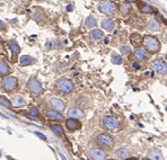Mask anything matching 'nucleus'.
<instances>
[{
  "label": "nucleus",
  "mask_w": 167,
  "mask_h": 160,
  "mask_svg": "<svg viewBox=\"0 0 167 160\" xmlns=\"http://www.w3.org/2000/svg\"><path fill=\"white\" fill-rule=\"evenodd\" d=\"M142 43L144 45V48L150 53H157L160 50V42L155 36H151V35L144 36Z\"/></svg>",
  "instance_id": "1"
},
{
  "label": "nucleus",
  "mask_w": 167,
  "mask_h": 160,
  "mask_svg": "<svg viewBox=\"0 0 167 160\" xmlns=\"http://www.w3.org/2000/svg\"><path fill=\"white\" fill-rule=\"evenodd\" d=\"M103 125L104 128L110 132H116L119 131L121 126L119 119H116L115 116H106L103 120Z\"/></svg>",
  "instance_id": "2"
},
{
  "label": "nucleus",
  "mask_w": 167,
  "mask_h": 160,
  "mask_svg": "<svg viewBox=\"0 0 167 160\" xmlns=\"http://www.w3.org/2000/svg\"><path fill=\"white\" fill-rule=\"evenodd\" d=\"M96 143L102 148L110 149L114 145V138L107 133H102L96 138Z\"/></svg>",
  "instance_id": "3"
},
{
  "label": "nucleus",
  "mask_w": 167,
  "mask_h": 160,
  "mask_svg": "<svg viewBox=\"0 0 167 160\" xmlns=\"http://www.w3.org/2000/svg\"><path fill=\"white\" fill-rule=\"evenodd\" d=\"M58 89L63 95H68L73 90V84H72L71 80L63 78V79H61L58 82Z\"/></svg>",
  "instance_id": "4"
},
{
  "label": "nucleus",
  "mask_w": 167,
  "mask_h": 160,
  "mask_svg": "<svg viewBox=\"0 0 167 160\" xmlns=\"http://www.w3.org/2000/svg\"><path fill=\"white\" fill-rule=\"evenodd\" d=\"M98 9H99L101 13H103L105 15H113V14L115 13L116 7H115V4H114V2L106 0V1H103V2L99 4Z\"/></svg>",
  "instance_id": "5"
},
{
  "label": "nucleus",
  "mask_w": 167,
  "mask_h": 160,
  "mask_svg": "<svg viewBox=\"0 0 167 160\" xmlns=\"http://www.w3.org/2000/svg\"><path fill=\"white\" fill-rule=\"evenodd\" d=\"M152 69L158 74H167V63L163 59H156L152 63Z\"/></svg>",
  "instance_id": "6"
},
{
  "label": "nucleus",
  "mask_w": 167,
  "mask_h": 160,
  "mask_svg": "<svg viewBox=\"0 0 167 160\" xmlns=\"http://www.w3.org/2000/svg\"><path fill=\"white\" fill-rule=\"evenodd\" d=\"M2 87L6 91H11L17 87V79L14 77H6L2 80Z\"/></svg>",
  "instance_id": "7"
},
{
  "label": "nucleus",
  "mask_w": 167,
  "mask_h": 160,
  "mask_svg": "<svg viewBox=\"0 0 167 160\" xmlns=\"http://www.w3.org/2000/svg\"><path fill=\"white\" fill-rule=\"evenodd\" d=\"M89 156H90L92 159L95 160H103L106 159V157H107L106 152L102 150V149H92L89 151Z\"/></svg>",
  "instance_id": "8"
},
{
  "label": "nucleus",
  "mask_w": 167,
  "mask_h": 160,
  "mask_svg": "<svg viewBox=\"0 0 167 160\" xmlns=\"http://www.w3.org/2000/svg\"><path fill=\"white\" fill-rule=\"evenodd\" d=\"M28 89L33 94H40L42 91V85L37 79H31L28 82Z\"/></svg>",
  "instance_id": "9"
},
{
  "label": "nucleus",
  "mask_w": 167,
  "mask_h": 160,
  "mask_svg": "<svg viewBox=\"0 0 167 160\" xmlns=\"http://www.w3.org/2000/svg\"><path fill=\"white\" fill-rule=\"evenodd\" d=\"M50 105L52 106L53 109H56L58 112H62L64 109L63 100H61L60 98H51L50 99Z\"/></svg>",
  "instance_id": "10"
},
{
  "label": "nucleus",
  "mask_w": 167,
  "mask_h": 160,
  "mask_svg": "<svg viewBox=\"0 0 167 160\" xmlns=\"http://www.w3.org/2000/svg\"><path fill=\"white\" fill-rule=\"evenodd\" d=\"M68 115L69 117H72V119H82L85 116V113L78 107H71L68 111Z\"/></svg>",
  "instance_id": "11"
},
{
  "label": "nucleus",
  "mask_w": 167,
  "mask_h": 160,
  "mask_svg": "<svg viewBox=\"0 0 167 160\" xmlns=\"http://www.w3.org/2000/svg\"><path fill=\"white\" fill-rule=\"evenodd\" d=\"M66 126L68 130H70V131H75V130H77V128H80V123L77 121V119H68V120L66 121Z\"/></svg>",
  "instance_id": "12"
},
{
  "label": "nucleus",
  "mask_w": 167,
  "mask_h": 160,
  "mask_svg": "<svg viewBox=\"0 0 167 160\" xmlns=\"http://www.w3.org/2000/svg\"><path fill=\"white\" fill-rule=\"evenodd\" d=\"M135 55L138 61H144V60H147V58H148V53H147V50L137 48L135 52Z\"/></svg>",
  "instance_id": "13"
},
{
  "label": "nucleus",
  "mask_w": 167,
  "mask_h": 160,
  "mask_svg": "<svg viewBox=\"0 0 167 160\" xmlns=\"http://www.w3.org/2000/svg\"><path fill=\"white\" fill-rule=\"evenodd\" d=\"M130 41H131V43H132L135 46H139V45H141V43L143 42V39L140 34L133 33V34H131V36H130Z\"/></svg>",
  "instance_id": "14"
},
{
  "label": "nucleus",
  "mask_w": 167,
  "mask_h": 160,
  "mask_svg": "<svg viewBox=\"0 0 167 160\" xmlns=\"http://www.w3.org/2000/svg\"><path fill=\"white\" fill-rule=\"evenodd\" d=\"M47 116H48L50 120H53V121H61L63 117H62V115H61V113L56 111V109H53V111H49L48 114H47Z\"/></svg>",
  "instance_id": "15"
},
{
  "label": "nucleus",
  "mask_w": 167,
  "mask_h": 160,
  "mask_svg": "<svg viewBox=\"0 0 167 160\" xmlns=\"http://www.w3.org/2000/svg\"><path fill=\"white\" fill-rule=\"evenodd\" d=\"M148 158L152 160H161L163 159V154H161V152L159 151L158 149H152L148 153Z\"/></svg>",
  "instance_id": "16"
},
{
  "label": "nucleus",
  "mask_w": 167,
  "mask_h": 160,
  "mask_svg": "<svg viewBox=\"0 0 167 160\" xmlns=\"http://www.w3.org/2000/svg\"><path fill=\"white\" fill-rule=\"evenodd\" d=\"M116 156L119 157L120 159H128V158H130L131 152H130V150L127 149V148H121V149L118 150V152H116Z\"/></svg>",
  "instance_id": "17"
},
{
  "label": "nucleus",
  "mask_w": 167,
  "mask_h": 160,
  "mask_svg": "<svg viewBox=\"0 0 167 160\" xmlns=\"http://www.w3.org/2000/svg\"><path fill=\"white\" fill-rule=\"evenodd\" d=\"M102 27H103L105 31L112 32L114 29V22L112 19H104L103 22H102Z\"/></svg>",
  "instance_id": "18"
},
{
  "label": "nucleus",
  "mask_w": 167,
  "mask_h": 160,
  "mask_svg": "<svg viewBox=\"0 0 167 160\" xmlns=\"http://www.w3.org/2000/svg\"><path fill=\"white\" fill-rule=\"evenodd\" d=\"M139 9H140V11L143 13V14H152V13H155V9L152 8L151 6H149V5H147V4L139 5Z\"/></svg>",
  "instance_id": "19"
},
{
  "label": "nucleus",
  "mask_w": 167,
  "mask_h": 160,
  "mask_svg": "<svg viewBox=\"0 0 167 160\" xmlns=\"http://www.w3.org/2000/svg\"><path fill=\"white\" fill-rule=\"evenodd\" d=\"M90 36L95 41H102L104 39V33L99 29H93L90 32Z\"/></svg>",
  "instance_id": "20"
},
{
  "label": "nucleus",
  "mask_w": 167,
  "mask_h": 160,
  "mask_svg": "<svg viewBox=\"0 0 167 160\" xmlns=\"http://www.w3.org/2000/svg\"><path fill=\"white\" fill-rule=\"evenodd\" d=\"M35 62V59L30 55H23L20 58V63L22 65H30Z\"/></svg>",
  "instance_id": "21"
},
{
  "label": "nucleus",
  "mask_w": 167,
  "mask_h": 160,
  "mask_svg": "<svg viewBox=\"0 0 167 160\" xmlns=\"http://www.w3.org/2000/svg\"><path fill=\"white\" fill-rule=\"evenodd\" d=\"M11 103H13V106H15V107H23V106L25 105V100L22 98V97L15 96L14 98H13Z\"/></svg>",
  "instance_id": "22"
},
{
  "label": "nucleus",
  "mask_w": 167,
  "mask_h": 160,
  "mask_svg": "<svg viewBox=\"0 0 167 160\" xmlns=\"http://www.w3.org/2000/svg\"><path fill=\"white\" fill-rule=\"evenodd\" d=\"M9 46H10V48H11V51H13V53H14V54H17V53L19 52V50H20L19 45H18V43H17L15 40L9 41Z\"/></svg>",
  "instance_id": "23"
},
{
  "label": "nucleus",
  "mask_w": 167,
  "mask_h": 160,
  "mask_svg": "<svg viewBox=\"0 0 167 160\" xmlns=\"http://www.w3.org/2000/svg\"><path fill=\"white\" fill-rule=\"evenodd\" d=\"M9 72V67L6 62H0V76H5Z\"/></svg>",
  "instance_id": "24"
},
{
  "label": "nucleus",
  "mask_w": 167,
  "mask_h": 160,
  "mask_svg": "<svg viewBox=\"0 0 167 160\" xmlns=\"http://www.w3.org/2000/svg\"><path fill=\"white\" fill-rule=\"evenodd\" d=\"M96 24H97V23H96V19L93 16H88L87 18H86V26H87V27H89V28L95 27Z\"/></svg>",
  "instance_id": "25"
},
{
  "label": "nucleus",
  "mask_w": 167,
  "mask_h": 160,
  "mask_svg": "<svg viewBox=\"0 0 167 160\" xmlns=\"http://www.w3.org/2000/svg\"><path fill=\"white\" fill-rule=\"evenodd\" d=\"M149 29L150 31H152V32H157V31H159V24H158V22H156V20H150L149 22Z\"/></svg>",
  "instance_id": "26"
},
{
  "label": "nucleus",
  "mask_w": 167,
  "mask_h": 160,
  "mask_svg": "<svg viewBox=\"0 0 167 160\" xmlns=\"http://www.w3.org/2000/svg\"><path fill=\"white\" fill-rule=\"evenodd\" d=\"M51 130L53 131V133L56 134V135H62V134H63V128H61L60 125H53V126L51 128Z\"/></svg>",
  "instance_id": "27"
},
{
  "label": "nucleus",
  "mask_w": 167,
  "mask_h": 160,
  "mask_svg": "<svg viewBox=\"0 0 167 160\" xmlns=\"http://www.w3.org/2000/svg\"><path fill=\"white\" fill-rule=\"evenodd\" d=\"M0 104L2 105L4 107H6V108H9V107L11 106V102H9L6 97L1 96V97H0Z\"/></svg>",
  "instance_id": "28"
},
{
  "label": "nucleus",
  "mask_w": 167,
  "mask_h": 160,
  "mask_svg": "<svg viewBox=\"0 0 167 160\" xmlns=\"http://www.w3.org/2000/svg\"><path fill=\"white\" fill-rule=\"evenodd\" d=\"M120 10H121V13H122L123 15H127V14L130 13V6H129L128 4H122L121 7H120Z\"/></svg>",
  "instance_id": "29"
},
{
  "label": "nucleus",
  "mask_w": 167,
  "mask_h": 160,
  "mask_svg": "<svg viewBox=\"0 0 167 160\" xmlns=\"http://www.w3.org/2000/svg\"><path fill=\"white\" fill-rule=\"evenodd\" d=\"M122 62H123V59H122V56H120V55H113V56H112V63L121 64Z\"/></svg>",
  "instance_id": "30"
},
{
  "label": "nucleus",
  "mask_w": 167,
  "mask_h": 160,
  "mask_svg": "<svg viewBox=\"0 0 167 160\" xmlns=\"http://www.w3.org/2000/svg\"><path fill=\"white\" fill-rule=\"evenodd\" d=\"M28 115L32 116V117H37V116L40 115V113H39V111H37L36 108H31V109L28 111Z\"/></svg>",
  "instance_id": "31"
},
{
  "label": "nucleus",
  "mask_w": 167,
  "mask_h": 160,
  "mask_svg": "<svg viewBox=\"0 0 167 160\" xmlns=\"http://www.w3.org/2000/svg\"><path fill=\"white\" fill-rule=\"evenodd\" d=\"M45 46H47L48 48H50V50H52V48H56V42H53V41H48V42H47V44H45Z\"/></svg>",
  "instance_id": "32"
},
{
  "label": "nucleus",
  "mask_w": 167,
  "mask_h": 160,
  "mask_svg": "<svg viewBox=\"0 0 167 160\" xmlns=\"http://www.w3.org/2000/svg\"><path fill=\"white\" fill-rule=\"evenodd\" d=\"M130 51H131V50H130L129 46H121V48H120V52H121L122 54H129Z\"/></svg>",
  "instance_id": "33"
},
{
  "label": "nucleus",
  "mask_w": 167,
  "mask_h": 160,
  "mask_svg": "<svg viewBox=\"0 0 167 160\" xmlns=\"http://www.w3.org/2000/svg\"><path fill=\"white\" fill-rule=\"evenodd\" d=\"M42 18H43V16H42V14H41V13H36V14H35V16H34V19H35L37 23L42 22Z\"/></svg>",
  "instance_id": "34"
},
{
  "label": "nucleus",
  "mask_w": 167,
  "mask_h": 160,
  "mask_svg": "<svg viewBox=\"0 0 167 160\" xmlns=\"http://www.w3.org/2000/svg\"><path fill=\"white\" fill-rule=\"evenodd\" d=\"M132 67H133V69H135V70H139V69H141V64L139 63V62H133L132 63Z\"/></svg>",
  "instance_id": "35"
},
{
  "label": "nucleus",
  "mask_w": 167,
  "mask_h": 160,
  "mask_svg": "<svg viewBox=\"0 0 167 160\" xmlns=\"http://www.w3.org/2000/svg\"><path fill=\"white\" fill-rule=\"evenodd\" d=\"M35 135L39 136L41 140H47V136L44 135V134H42V133H40V132H35Z\"/></svg>",
  "instance_id": "36"
},
{
  "label": "nucleus",
  "mask_w": 167,
  "mask_h": 160,
  "mask_svg": "<svg viewBox=\"0 0 167 160\" xmlns=\"http://www.w3.org/2000/svg\"><path fill=\"white\" fill-rule=\"evenodd\" d=\"M4 28H5V24L2 20H0V29H4Z\"/></svg>",
  "instance_id": "37"
},
{
  "label": "nucleus",
  "mask_w": 167,
  "mask_h": 160,
  "mask_svg": "<svg viewBox=\"0 0 167 160\" xmlns=\"http://www.w3.org/2000/svg\"><path fill=\"white\" fill-rule=\"evenodd\" d=\"M72 8H73L72 6H68V7H67V10H68V11H71V10H72Z\"/></svg>",
  "instance_id": "38"
},
{
  "label": "nucleus",
  "mask_w": 167,
  "mask_h": 160,
  "mask_svg": "<svg viewBox=\"0 0 167 160\" xmlns=\"http://www.w3.org/2000/svg\"><path fill=\"white\" fill-rule=\"evenodd\" d=\"M125 1H128V2H135L137 0H125Z\"/></svg>",
  "instance_id": "39"
},
{
  "label": "nucleus",
  "mask_w": 167,
  "mask_h": 160,
  "mask_svg": "<svg viewBox=\"0 0 167 160\" xmlns=\"http://www.w3.org/2000/svg\"><path fill=\"white\" fill-rule=\"evenodd\" d=\"M166 59H167V53H166Z\"/></svg>",
  "instance_id": "40"
},
{
  "label": "nucleus",
  "mask_w": 167,
  "mask_h": 160,
  "mask_svg": "<svg viewBox=\"0 0 167 160\" xmlns=\"http://www.w3.org/2000/svg\"><path fill=\"white\" fill-rule=\"evenodd\" d=\"M0 156H1V152H0Z\"/></svg>",
  "instance_id": "41"
},
{
  "label": "nucleus",
  "mask_w": 167,
  "mask_h": 160,
  "mask_svg": "<svg viewBox=\"0 0 167 160\" xmlns=\"http://www.w3.org/2000/svg\"><path fill=\"white\" fill-rule=\"evenodd\" d=\"M0 41H1V39H0Z\"/></svg>",
  "instance_id": "42"
}]
</instances>
